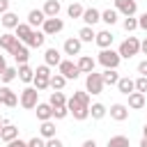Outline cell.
<instances>
[{
    "mask_svg": "<svg viewBox=\"0 0 147 147\" xmlns=\"http://www.w3.org/2000/svg\"><path fill=\"white\" fill-rule=\"evenodd\" d=\"M62 51H64V55H80V51H83V41H80L78 37H69V39L64 41Z\"/></svg>",
    "mask_w": 147,
    "mask_h": 147,
    "instance_id": "cell-12",
    "label": "cell"
},
{
    "mask_svg": "<svg viewBox=\"0 0 147 147\" xmlns=\"http://www.w3.org/2000/svg\"><path fill=\"white\" fill-rule=\"evenodd\" d=\"M106 147H131V142H129L126 136H110Z\"/></svg>",
    "mask_w": 147,
    "mask_h": 147,
    "instance_id": "cell-36",
    "label": "cell"
},
{
    "mask_svg": "<svg viewBox=\"0 0 147 147\" xmlns=\"http://www.w3.org/2000/svg\"><path fill=\"white\" fill-rule=\"evenodd\" d=\"M113 41H115V34H113L110 30H99L96 37H94V44H96L101 51H103V48H110Z\"/></svg>",
    "mask_w": 147,
    "mask_h": 147,
    "instance_id": "cell-10",
    "label": "cell"
},
{
    "mask_svg": "<svg viewBox=\"0 0 147 147\" xmlns=\"http://www.w3.org/2000/svg\"><path fill=\"white\" fill-rule=\"evenodd\" d=\"M133 83H136V92H140V94L147 92V78H145V76H138Z\"/></svg>",
    "mask_w": 147,
    "mask_h": 147,
    "instance_id": "cell-41",
    "label": "cell"
},
{
    "mask_svg": "<svg viewBox=\"0 0 147 147\" xmlns=\"http://www.w3.org/2000/svg\"><path fill=\"white\" fill-rule=\"evenodd\" d=\"M18 78V71H16V67H5V71L0 74V80L5 83V85H9L11 80H16Z\"/></svg>",
    "mask_w": 147,
    "mask_h": 147,
    "instance_id": "cell-34",
    "label": "cell"
},
{
    "mask_svg": "<svg viewBox=\"0 0 147 147\" xmlns=\"http://www.w3.org/2000/svg\"><path fill=\"white\" fill-rule=\"evenodd\" d=\"M44 21H46V16H44V11L41 9H30L28 11V25L34 30V28H39V25H44Z\"/></svg>",
    "mask_w": 147,
    "mask_h": 147,
    "instance_id": "cell-17",
    "label": "cell"
},
{
    "mask_svg": "<svg viewBox=\"0 0 147 147\" xmlns=\"http://www.w3.org/2000/svg\"><path fill=\"white\" fill-rule=\"evenodd\" d=\"M103 80H101V74H96V71H92V74H87L85 76V92L92 96V94H101L103 92Z\"/></svg>",
    "mask_w": 147,
    "mask_h": 147,
    "instance_id": "cell-3",
    "label": "cell"
},
{
    "mask_svg": "<svg viewBox=\"0 0 147 147\" xmlns=\"http://www.w3.org/2000/svg\"><path fill=\"white\" fill-rule=\"evenodd\" d=\"M101 80H103V85H117V80H119V74H117V69H103V74H101Z\"/></svg>",
    "mask_w": 147,
    "mask_h": 147,
    "instance_id": "cell-31",
    "label": "cell"
},
{
    "mask_svg": "<svg viewBox=\"0 0 147 147\" xmlns=\"http://www.w3.org/2000/svg\"><path fill=\"white\" fill-rule=\"evenodd\" d=\"M106 115H108V108L103 103H99V101L96 103H90V117L92 119H103Z\"/></svg>",
    "mask_w": 147,
    "mask_h": 147,
    "instance_id": "cell-27",
    "label": "cell"
},
{
    "mask_svg": "<svg viewBox=\"0 0 147 147\" xmlns=\"http://www.w3.org/2000/svg\"><path fill=\"white\" fill-rule=\"evenodd\" d=\"M9 55H14L16 64H28V60H30V51H28V46H25V44H21V41L14 46V51H11Z\"/></svg>",
    "mask_w": 147,
    "mask_h": 147,
    "instance_id": "cell-13",
    "label": "cell"
},
{
    "mask_svg": "<svg viewBox=\"0 0 147 147\" xmlns=\"http://www.w3.org/2000/svg\"><path fill=\"white\" fill-rule=\"evenodd\" d=\"M136 2H138V0H136Z\"/></svg>",
    "mask_w": 147,
    "mask_h": 147,
    "instance_id": "cell-56",
    "label": "cell"
},
{
    "mask_svg": "<svg viewBox=\"0 0 147 147\" xmlns=\"http://www.w3.org/2000/svg\"><path fill=\"white\" fill-rule=\"evenodd\" d=\"M108 115H110L115 122H124V119H129V106H124V103H113L110 110H108Z\"/></svg>",
    "mask_w": 147,
    "mask_h": 147,
    "instance_id": "cell-14",
    "label": "cell"
},
{
    "mask_svg": "<svg viewBox=\"0 0 147 147\" xmlns=\"http://www.w3.org/2000/svg\"><path fill=\"white\" fill-rule=\"evenodd\" d=\"M115 9H117V14H122L124 18H126V16H136L138 2H136V0H115Z\"/></svg>",
    "mask_w": 147,
    "mask_h": 147,
    "instance_id": "cell-8",
    "label": "cell"
},
{
    "mask_svg": "<svg viewBox=\"0 0 147 147\" xmlns=\"http://www.w3.org/2000/svg\"><path fill=\"white\" fill-rule=\"evenodd\" d=\"M44 41H46V34H44L41 30H32L30 37H28V41H25V46H28V48H41Z\"/></svg>",
    "mask_w": 147,
    "mask_h": 147,
    "instance_id": "cell-18",
    "label": "cell"
},
{
    "mask_svg": "<svg viewBox=\"0 0 147 147\" xmlns=\"http://www.w3.org/2000/svg\"><path fill=\"white\" fill-rule=\"evenodd\" d=\"M0 23H2V28H5V30H16V25H18L21 21H18V14L7 11V14H2V16H0Z\"/></svg>",
    "mask_w": 147,
    "mask_h": 147,
    "instance_id": "cell-23",
    "label": "cell"
},
{
    "mask_svg": "<svg viewBox=\"0 0 147 147\" xmlns=\"http://www.w3.org/2000/svg\"><path fill=\"white\" fill-rule=\"evenodd\" d=\"M74 101H78V103H83V106H87L90 108V94L85 92V90H78V92H74V96H71Z\"/></svg>",
    "mask_w": 147,
    "mask_h": 147,
    "instance_id": "cell-39",
    "label": "cell"
},
{
    "mask_svg": "<svg viewBox=\"0 0 147 147\" xmlns=\"http://www.w3.org/2000/svg\"><path fill=\"white\" fill-rule=\"evenodd\" d=\"M46 147H64V142L55 136V138H48V140H46Z\"/></svg>",
    "mask_w": 147,
    "mask_h": 147,
    "instance_id": "cell-45",
    "label": "cell"
},
{
    "mask_svg": "<svg viewBox=\"0 0 147 147\" xmlns=\"http://www.w3.org/2000/svg\"><path fill=\"white\" fill-rule=\"evenodd\" d=\"M83 5H78V2H71L69 7H67V14H69V18H80L83 16Z\"/></svg>",
    "mask_w": 147,
    "mask_h": 147,
    "instance_id": "cell-37",
    "label": "cell"
},
{
    "mask_svg": "<svg viewBox=\"0 0 147 147\" xmlns=\"http://www.w3.org/2000/svg\"><path fill=\"white\" fill-rule=\"evenodd\" d=\"M117 18H119L117 9H103V11H101V21H103L106 25H115Z\"/></svg>",
    "mask_w": 147,
    "mask_h": 147,
    "instance_id": "cell-33",
    "label": "cell"
},
{
    "mask_svg": "<svg viewBox=\"0 0 147 147\" xmlns=\"http://www.w3.org/2000/svg\"><path fill=\"white\" fill-rule=\"evenodd\" d=\"M39 136H41L44 140H48V138H55V122H53V119H48V122H41V126H39Z\"/></svg>",
    "mask_w": 147,
    "mask_h": 147,
    "instance_id": "cell-28",
    "label": "cell"
},
{
    "mask_svg": "<svg viewBox=\"0 0 147 147\" xmlns=\"http://www.w3.org/2000/svg\"><path fill=\"white\" fill-rule=\"evenodd\" d=\"M62 62V53L57 51V48H46V53H44V64L46 67H57Z\"/></svg>",
    "mask_w": 147,
    "mask_h": 147,
    "instance_id": "cell-19",
    "label": "cell"
},
{
    "mask_svg": "<svg viewBox=\"0 0 147 147\" xmlns=\"http://www.w3.org/2000/svg\"><path fill=\"white\" fill-rule=\"evenodd\" d=\"M5 67H7V60H5V55H0V74L5 71Z\"/></svg>",
    "mask_w": 147,
    "mask_h": 147,
    "instance_id": "cell-51",
    "label": "cell"
},
{
    "mask_svg": "<svg viewBox=\"0 0 147 147\" xmlns=\"http://www.w3.org/2000/svg\"><path fill=\"white\" fill-rule=\"evenodd\" d=\"M16 138H18V126L5 124V126L0 129V140H2V142H11V140H16Z\"/></svg>",
    "mask_w": 147,
    "mask_h": 147,
    "instance_id": "cell-22",
    "label": "cell"
},
{
    "mask_svg": "<svg viewBox=\"0 0 147 147\" xmlns=\"http://www.w3.org/2000/svg\"><path fill=\"white\" fill-rule=\"evenodd\" d=\"M28 147H46V140L41 136H34V138L28 140Z\"/></svg>",
    "mask_w": 147,
    "mask_h": 147,
    "instance_id": "cell-44",
    "label": "cell"
},
{
    "mask_svg": "<svg viewBox=\"0 0 147 147\" xmlns=\"http://www.w3.org/2000/svg\"><path fill=\"white\" fill-rule=\"evenodd\" d=\"M9 11V0H0V16Z\"/></svg>",
    "mask_w": 147,
    "mask_h": 147,
    "instance_id": "cell-49",
    "label": "cell"
},
{
    "mask_svg": "<svg viewBox=\"0 0 147 147\" xmlns=\"http://www.w3.org/2000/svg\"><path fill=\"white\" fill-rule=\"evenodd\" d=\"M67 110H69V115H74V119H78V122H85V119L90 117V108L83 106V103H78V101H74V99H67Z\"/></svg>",
    "mask_w": 147,
    "mask_h": 147,
    "instance_id": "cell-5",
    "label": "cell"
},
{
    "mask_svg": "<svg viewBox=\"0 0 147 147\" xmlns=\"http://www.w3.org/2000/svg\"><path fill=\"white\" fill-rule=\"evenodd\" d=\"M94 37H96V32H94V28H90V25H83V28L78 30V39H80L83 44H92Z\"/></svg>",
    "mask_w": 147,
    "mask_h": 147,
    "instance_id": "cell-30",
    "label": "cell"
},
{
    "mask_svg": "<svg viewBox=\"0 0 147 147\" xmlns=\"http://www.w3.org/2000/svg\"><path fill=\"white\" fill-rule=\"evenodd\" d=\"M34 76H41V78H51L53 74H51V67H46V64H39V67L34 69Z\"/></svg>",
    "mask_w": 147,
    "mask_h": 147,
    "instance_id": "cell-42",
    "label": "cell"
},
{
    "mask_svg": "<svg viewBox=\"0 0 147 147\" xmlns=\"http://www.w3.org/2000/svg\"><path fill=\"white\" fill-rule=\"evenodd\" d=\"M140 53H145V55H147V37L140 41Z\"/></svg>",
    "mask_w": 147,
    "mask_h": 147,
    "instance_id": "cell-50",
    "label": "cell"
},
{
    "mask_svg": "<svg viewBox=\"0 0 147 147\" xmlns=\"http://www.w3.org/2000/svg\"><path fill=\"white\" fill-rule=\"evenodd\" d=\"M5 124H9V122H7V119H5V117H0V129H2V126H5Z\"/></svg>",
    "mask_w": 147,
    "mask_h": 147,
    "instance_id": "cell-53",
    "label": "cell"
},
{
    "mask_svg": "<svg viewBox=\"0 0 147 147\" xmlns=\"http://www.w3.org/2000/svg\"><path fill=\"white\" fill-rule=\"evenodd\" d=\"M122 28H124L126 32H133V30H138V18H133V16H126V18L122 21Z\"/></svg>",
    "mask_w": 147,
    "mask_h": 147,
    "instance_id": "cell-40",
    "label": "cell"
},
{
    "mask_svg": "<svg viewBox=\"0 0 147 147\" xmlns=\"http://www.w3.org/2000/svg\"><path fill=\"white\" fill-rule=\"evenodd\" d=\"M48 80H51V78H41V76H34V78H32V87H34L37 92H44V90H48Z\"/></svg>",
    "mask_w": 147,
    "mask_h": 147,
    "instance_id": "cell-38",
    "label": "cell"
},
{
    "mask_svg": "<svg viewBox=\"0 0 147 147\" xmlns=\"http://www.w3.org/2000/svg\"><path fill=\"white\" fill-rule=\"evenodd\" d=\"M140 147H147V138H142V140H140Z\"/></svg>",
    "mask_w": 147,
    "mask_h": 147,
    "instance_id": "cell-54",
    "label": "cell"
},
{
    "mask_svg": "<svg viewBox=\"0 0 147 147\" xmlns=\"http://www.w3.org/2000/svg\"><path fill=\"white\" fill-rule=\"evenodd\" d=\"M48 103H51L53 108H62V106H67V96H64V92H51Z\"/></svg>",
    "mask_w": 147,
    "mask_h": 147,
    "instance_id": "cell-35",
    "label": "cell"
},
{
    "mask_svg": "<svg viewBox=\"0 0 147 147\" xmlns=\"http://www.w3.org/2000/svg\"><path fill=\"white\" fill-rule=\"evenodd\" d=\"M57 74H60V76H64L67 80H76V78L80 76V71H78L76 62H71V60H62V62L57 64Z\"/></svg>",
    "mask_w": 147,
    "mask_h": 147,
    "instance_id": "cell-6",
    "label": "cell"
},
{
    "mask_svg": "<svg viewBox=\"0 0 147 147\" xmlns=\"http://www.w3.org/2000/svg\"><path fill=\"white\" fill-rule=\"evenodd\" d=\"M76 67H78V71L80 74H92L94 71V67H96V60L92 57V55H78V62H76Z\"/></svg>",
    "mask_w": 147,
    "mask_h": 147,
    "instance_id": "cell-11",
    "label": "cell"
},
{
    "mask_svg": "<svg viewBox=\"0 0 147 147\" xmlns=\"http://www.w3.org/2000/svg\"><path fill=\"white\" fill-rule=\"evenodd\" d=\"M67 115H69L67 106H62V108H53V119H64Z\"/></svg>",
    "mask_w": 147,
    "mask_h": 147,
    "instance_id": "cell-43",
    "label": "cell"
},
{
    "mask_svg": "<svg viewBox=\"0 0 147 147\" xmlns=\"http://www.w3.org/2000/svg\"><path fill=\"white\" fill-rule=\"evenodd\" d=\"M117 53H119V57H122V60H131L133 55H138V53H140V39H138V37H126V39L119 44Z\"/></svg>",
    "mask_w": 147,
    "mask_h": 147,
    "instance_id": "cell-1",
    "label": "cell"
},
{
    "mask_svg": "<svg viewBox=\"0 0 147 147\" xmlns=\"http://www.w3.org/2000/svg\"><path fill=\"white\" fill-rule=\"evenodd\" d=\"M96 62H99L103 69H117L119 62H122V57H119L117 51H113V48H103V51H99Z\"/></svg>",
    "mask_w": 147,
    "mask_h": 147,
    "instance_id": "cell-2",
    "label": "cell"
},
{
    "mask_svg": "<svg viewBox=\"0 0 147 147\" xmlns=\"http://www.w3.org/2000/svg\"><path fill=\"white\" fill-rule=\"evenodd\" d=\"M80 18H83V23H85V25L94 28V25L101 21V11H99V9H94V7H90V9H85V11H83V16H80Z\"/></svg>",
    "mask_w": 147,
    "mask_h": 147,
    "instance_id": "cell-16",
    "label": "cell"
},
{
    "mask_svg": "<svg viewBox=\"0 0 147 147\" xmlns=\"http://www.w3.org/2000/svg\"><path fill=\"white\" fill-rule=\"evenodd\" d=\"M138 28L147 32V11H145V14H140V18H138Z\"/></svg>",
    "mask_w": 147,
    "mask_h": 147,
    "instance_id": "cell-47",
    "label": "cell"
},
{
    "mask_svg": "<svg viewBox=\"0 0 147 147\" xmlns=\"http://www.w3.org/2000/svg\"><path fill=\"white\" fill-rule=\"evenodd\" d=\"M60 9H62V5H60L57 0H46V2H44V7H41V11H44V16H46V18H57Z\"/></svg>",
    "mask_w": 147,
    "mask_h": 147,
    "instance_id": "cell-15",
    "label": "cell"
},
{
    "mask_svg": "<svg viewBox=\"0 0 147 147\" xmlns=\"http://www.w3.org/2000/svg\"><path fill=\"white\" fill-rule=\"evenodd\" d=\"M18 103H21L25 110L37 108V103H39V92H37L34 87H25V90L21 92V96H18Z\"/></svg>",
    "mask_w": 147,
    "mask_h": 147,
    "instance_id": "cell-4",
    "label": "cell"
},
{
    "mask_svg": "<svg viewBox=\"0 0 147 147\" xmlns=\"http://www.w3.org/2000/svg\"><path fill=\"white\" fill-rule=\"evenodd\" d=\"M64 30V21L62 18H46L44 25H41V32L46 37H53V34H60Z\"/></svg>",
    "mask_w": 147,
    "mask_h": 147,
    "instance_id": "cell-7",
    "label": "cell"
},
{
    "mask_svg": "<svg viewBox=\"0 0 147 147\" xmlns=\"http://www.w3.org/2000/svg\"><path fill=\"white\" fill-rule=\"evenodd\" d=\"M0 103L7 106V108H16L18 106V96H16V92L9 90V85H2L0 87Z\"/></svg>",
    "mask_w": 147,
    "mask_h": 147,
    "instance_id": "cell-9",
    "label": "cell"
},
{
    "mask_svg": "<svg viewBox=\"0 0 147 147\" xmlns=\"http://www.w3.org/2000/svg\"><path fill=\"white\" fill-rule=\"evenodd\" d=\"M64 85H67V78H64V76H60V74H53V76H51V80H48V87H53V92H62V90H64Z\"/></svg>",
    "mask_w": 147,
    "mask_h": 147,
    "instance_id": "cell-32",
    "label": "cell"
},
{
    "mask_svg": "<svg viewBox=\"0 0 147 147\" xmlns=\"http://www.w3.org/2000/svg\"><path fill=\"white\" fill-rule=\"evenodd\" d=\"M7 147H28V140H21V138H16V140L7 142Z\"/></svg>",
    "mask_w": 147,
    "mask_h": 147,
    "instance_id": "cell-46",
    "label": "cell"
},
{
    "mask_svg": "<svg viewBox=\"0 0 147 147\" xmlns=\"http://www.w3.org/2000/svg\"><path fill=\"white\" fill-rule=\"evenodd\" d=\"M30 32H32V28H30L28 23H18V25H16V30H14V34H16V39H18L21 44H25V41H28Z\"/></svg>",
    "mask_w": 147,
    "mask_h": 147,
    "instance_id": "cell-29",
    "label": "cell"
},
{
    "mask_svg": "<svg viewBox=\"0 0 147 147\" xmlns=\"http://www.w3.org/2000/svg\"><path fill=\"white\" fill-rule=\"evenodd\" d=\"M80 147H96V142H94V140H85Z\"/></svg>",
    "mask_w": 147,
    "mask_h": 147,
    "instance_id": "cell-52",
    "label": "cell"
},
{
    "mask_svg": "<svg viewBox=\"0 0 147 147\" xmlns=\"http://www.w3.org/2000/svg\"><path fill=\"white\" fill-rule=\"evenodd\" d=\"M117 90H119V94H131V92H136V83H133V78H129V76H119V80H117Z\"/></svg>",
    "mask_w": 147,
    "mask_h": 147,
    "instance_id": "cell-20",
    "label": "cell"
},
{
    "mask_svg": "<svg viewBox=\"0 0 147 147\" xmlns=\"http://www.w3.org/2000/svg\"><path fill=\"white\" fill-rule=\"evenodd\" d=\"M16 44H18V39H16L14 32H5V34H0V48H5L7 53H11Z\"/></svg>",
    "mask_w": 147,
    "mask_h": 147,
    "instance_id": "cell-24",
    "label": "cell"
},
{
    "mask_svg": "<svg viewBox=\"0 0 147 147\" xmlns=\"http://www.w3.org/2000/svg\"><path fill=\"white\" fill-rule=\"evenodd\" d=\"M140 108H145V94L131 92L129 94V110H140Z\"/></svg>",
    "mask_w": 147,
    "mask_h": 147,
    "instance_id": "cell-26",
    "label": "cell"
},
{
    "mask_svg": "<svg viewBox=\"0 0 147 147\" xmlns=\"http://www.w3.org/2000/svg\"><path fill=\"white\" fill-rule=\"evenodd\" d=\"M142 138H147V124L142 126Z\"/></svg>",
    "mask_w": 147,
    "mask_h": 147,
    "instance_id": "cell-55",
    "label": "cell"
},
{
    "mask_svg": "<svg viewBox=\"0 0 147 147\" xmlns=\"http://www.w3.org/2000/svg\"><path fill=\"white\" fill-rule=\"evenodd\" d=\"M138 74L147 78V60H142V62H138Z\"/></svg>",
    "mask_w": 147,
    "mask_h": 147,
    "instance_id": "cell-48",
    "label": "cell"
},
{
    "mask_svg": "<svg viewBox=\"0 0 147 147\" xmlns=\"http://www.w3.org/2000/svg\"><path fill=\"white\" fill-rule=\"evenodd\" d=\"M34 113H37V119H39V122L53 119V106H51V103H37Z\"/></svg>",
    "mask_w": 147,
    "mask_h": 147,
    "instance_id": "cell-21",
    "label": "cell"
},
{
    "mask_svg": "<svg viewBox=\"0 0 147 147\" xmlns=\"http://www.w3.org/2000/svg\"><path fill=\"white\" fill-rule=\"evenodd\" d=\"M16 71H18V80H23V83H32V78H34V69H32L30 64H18Z\"/></svg>",
    "mask_w": 147,
    "mask_h": 147,
    "instance_id": "cell-25",
    "label": "cell"
}]
</instances>
